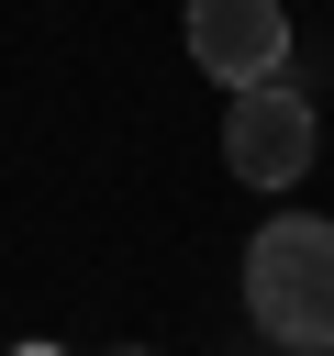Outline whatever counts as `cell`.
<instances>
[{"instance_id": "6da1fadb", "label": "cell", "mask_w": 334, "mask_h": 356, "mask_svg": "<svg viewBox=\"0 0 334 356\" xmlns=\"http://www.w3.org/2000/svg\"><path fill=\"white\" fill-rule=\"evenodd\" d=\"M245 312H256V334L289 345V356L334 345V222H323V211L256 222V245H245Z\"/></svg>"}, {"instance_id": "7a4b0ae2", "label": "cell", "mask_w": 334, "mask_h": 356, "mask_svg": "<svg viewBox=\"0 0 334 356\" xmlns=\"http://www.w3.org/2000/svg\"><path fill=\"white\" fill-rule=\"evenodd\" d=\"M312 156H323V122H312V100H301L289 78L234 89V111H223V167H234L245 189H301Z\"/></svg>"}, {"instance_id": "3957f363", "label": "cell", "mask_w": 334, "mask_h": 356, "mask_svg": "<svg viewBox=\"0 0 334 356\" xmlns=\"http://www.w3.org/2000/svg\"><path fill=\"white\" fill-rule=\"evenodd\" d=\"M189 56H200V78H223V89H256V78H289V11L278 0H189Z\"/></svg>"}, {"instance_id": "277c9868", "label": "cell", "mask_w": 334, "mask_h": 356, "mask_svg": "<svg viewBox=\"0 0 334 356\" xmlns=\"http://www.w3.org/2000/svg\"><path fill=\"white\" fill-rule=\"evenodd\" d=\"M11 356H56V345H11Z\"/></svg>"}, {"instance_id": "5b68a950", "label": "cell", "mask_w": 334, "mask_h": 356, "mask_svg": "<svg viewBox=\"0 0 334 356\" xmlns=\"http://www.w3.org/2000/svg\"><path fill=\"white\" fill-rule=\"evenodd\" d=\"M111 356H156V345H111Z\"/></svg>"}, {"instance_id": "8992f818", "label": "cell", "mask_w": 334, "mask_h": 356, "mask_svg": "<svg viewBox=\"0 0 334 356\" xmlns=\"http://www.w3.org/2000/svg\"><path fill=\"white\" fill-rule=\"evenodd\" d=\"M312 356H334V345H312Z\"/></svg>"}]
</instances>
